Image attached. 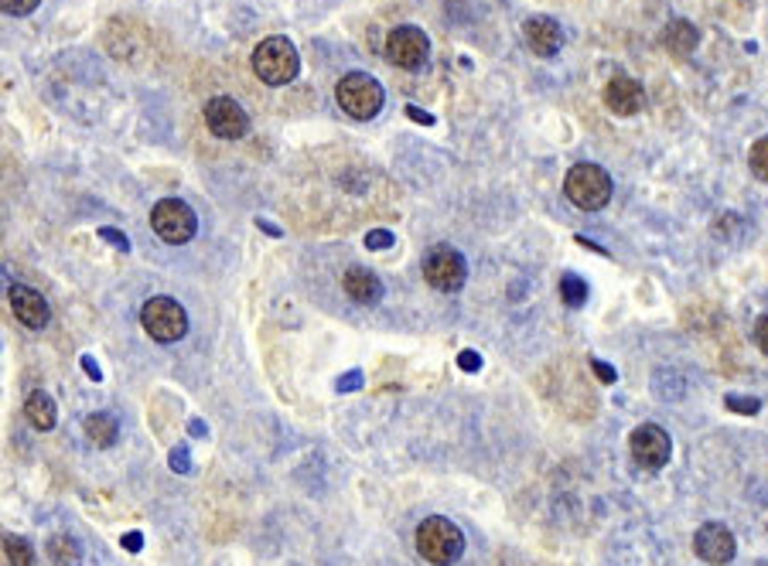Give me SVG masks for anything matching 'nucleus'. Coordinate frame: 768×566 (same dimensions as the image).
I'll use <instances>...</instances> for the list:
<instances>
[{"label": "nucleus", "mask_w": 768, "mask_h": 566, "mask_svg": "<svg viewBox=\"0 0 768 566\" xmlns=\"http://www.w3.org/2000/svg\"><path fill=\"white\" fill-rule=\"evenodd\" d=\"M417 553L430 563V566H455L465 553V536L461 530L444 515H430L417 525Z\"/></svg>", "instance_id": "obj_1"}, {"label": "nucleus", "mask_w": 768, "mask_h": 566, "mask_svg": "<svg viewBox=\"0 0 768 566\" xmlns=\"http://www.w3.org/2000/svg\"><path fill=\"white\" fill-rule=\"evenodd\" d=\"M298 69H301V59H298V49L288 42V38H263V42L257 45L253 52V72L263 78L267 86H288L298 78Z\"/></svg>", "instance_id": "obj_2"}, {"label": "nucleus", "mask_w": 768, "mask_h": 566, "mask_svg": "<svg viewBox=\"0 0 768 566\" xmlns=\"http://www.w3.org/2000/svg\"><path fill=\"white\" fill-rule=\"evenodd\" d=\"M563 191L581 212H598L612 201V178L598 165H574L568 181H563Z\"/></svg>", "instance_id": "obj_3"}, {"label": "nucleus", "mask_w": 768, "mask_h": 566, "mask_svg": "<svg viewBox=\"0 0 768 566\" xmlns=\"http://www.w3.org/2000/svg\"><path fill=\"white\" fill-rule=\"evenodd\" d=\"M335 99H339V106L352 116V119H373L380 109H383V103H386V93H383V86L376 83L373 75H366V72H349L342 83H339V90H335Z\"/></svg>", "instance_id": "obj_4"}, {"label": "nucleus", "mask_w": 768, "mask_h": 566, "mask_svg": "<svg viewBox=\"0 0 768 566\" xmlns=\"http://www.w3.org/2000/svg\"><path fill=\"white\" fill-rule=\"evenodd\" d=\"M141 325L144 332L160 342V345H172V342H181L185 332H188V314L178 301L172 297H151L141 311Z\"/></svg>", "instance_id": "obj_5"}, {"label": "nucleus", "mask_w": 768, "mask_h": 566, "mask_svg": "<svg viewBox=\"0 0 768 566\" xmlns=\"http://www.w3.org/2000/svg\"><path fill=\"white\" fill-rule=\"evenodd\" d=\"M151 229L157 232V239L172 242V247H185V242H191L198 232V219L185 201L165 198V201H157L154 212H151Z\"/></svg>", "instance_id": "obj_6"}, {"label": "nucleus", "mask_w": 768, "mask_h": 566, "mask_svg": "<svg viewBox=\"0 0 768 566\" xmlns=\"http://www.w3.org/2000/svg\"><path fill=\"white\" fill-rule=\"evenodd\" d=\"M424 280L430 283L434 291L455 294L465 287L468 280V263L455 247H430L424 253Z\"/></svg>", "instance_id": "obj_7"}, {"label": "nucleus", "mask_w": 768, "mask_h": 566, "mask_svg": "<svg viewBox=\"0 0 768 566\" xmlns=\"http://www.w3.org/2000/svg\"><path fill=\"white\" fill-rule=\"evenodd\" d=\"M383 52H386L390 65L403 69V72H417L427 62V55H430V42H427V34L421 28L403 24V28L390 31Z\"/></svg>", "instance_id": "obj_8"}, {"label": "nucleus", "mask_w": 768, "mask_h": 566, "mask_svg": "<svg viewBox=\"0 0 768 566\" xmlns=\"http://www.w3.org/2000/svg\"><path fill=\"white\" fill-rule=\"evenodd\" d=\"M629 451H632V461L645 471H660L666 468L670 454H673V440L663 427L656 423H642L632 430L629 437Z\"/></svg>", "instance_id": "obj_9"}, {"label": "nucleus", "mask_w": 768, "mask_h": 566, "mask_svg": "<svg viewBox=\"0 0 768 566\" xmlns=\"http://www.w3.org/2000/svg\"><path fill=\"white\" fill-rule=\"evenodd\" d=\"M206 127L219 140H239V137H247V130H250V116L236 99L216 96V99L206 103Z\"/></svg>", "instance_id": "obj_10"}, {"label": "nucleus", "mask_w": 768, "mask_h": 566, "mask_svg": "<svg viewBox=\"0 0 768 566\" xmlns=\"http://www.w3.org/2000/svg\"><path fill=\"white\" fill-rule=\"evenodd\" d=\"M694 549H697V556L704 563L724 566V563L735 559V536H731V530H727V525L707 522V525H700L697 536H694Z\"/></svg>", "instance_id": "obj_11"}, {"label": "nucleus", "mask_w": 768, "mask_h": 566, "mask_svg": "<svg viewBox=\"0 0 768 566\" xmlns=\"http://www.w3.org/2000/svg\"><path fill=\"white\" fill-rule=\"evenodd\" d=\"M8 297H11V311L18 314V321L24 328H45L49 325L52 311H49V301L38 291L24 287V283H11Z\"/></svg>", "instance_id": "obj_12"}, {"label": "nucleus", "mask_w": 768, "mask_h": 566, "mask_svg": "<svg viewBox=\"0 0 768 566\" xmlns=\"http://www.w3.org/2000/svg\"><path fill=\"white\" fill-rule=\"evenodd\" d=\"M604 106H609L615 116H635L645 106V93L635 78L629 75H615L609 86H604Z\"/></svg>", "instance_id": "obj_13"}, {"label": "nucleus", "mask_w": 768, "mask_h": 566, "mask_svg": "<svg viewBox=\"0 0 768 566\" xmlns=\"http://www.w3.org/2000/svg\"><path fill=\"white\" fill-rule=\"evenodd\" d=\"M522 38H527L530 52H537L540 59L557 55L563 45V31L553 18H530L527 24H522Z\"/></svg>", "instance_id": "obj_14"}, {"label": "nucleus", "mask_w": 768, "mask_h": 566, "mask_svg": "<svg viewBox=\"0 0 768 566\" xmlns=\"http://www.w3.org/2000/svg\"><path fill=\"white\" fill-rule=\"evenodd\" d=\"M342 287H345V294H349L355 304H376V301L383 297V283H380V276H376L373 270H366V266H352V270H345Z\"/></svg>", "instance_id": "obj_15"}, {"label": "nucleus", "mask_w": 768, "mask_h": 566, "mask_svg": "<svg viewBox=\"0 0 768 566\" xmlns=\"http://www.w3.org/2000/svg\"><path fill=\"white\" fill-rule=\"evenodd\" d=\"M663 45L670 55L676 59H686V55H694L697 45H700V34L691 21H670L666 31H663Z\"/></svg>", "instance_id": "obj_16"}, {"label": "nucleus", "mask_w": 768, "mask_h": 566, "mask_svg": "<svg viewBox=\"0 0 768 566\" xmlns=\"http://www.w3.org/2000/svg\"><path fill=\"white\" fill-rule=\"evenodd\" d=\"M24 417H28V423H31L34 430H52L55 420H59V407H55V399H52L49 392L34 389V392H28V399H24Z\"/></svg>", "instance_id": "obj_17"}, {"label": "nucleus", "mask_w": 768, "mask_h": 566, "mask_svg": "<svg viewBox=\"0 0 768 566\" xmlns=\"http://www.w3.org/2000/svg\"><path fill=\"white\" fill-rule=\"evenodd\" d=\"M116 433H120V427H116V420H113L110 413H93V417L86 420V437L96 443V448H113Z\"/></svg>", "instance_id": "obj_18"}, {"label": "nucleus", "mask_w": 768, "mask_h": 566, "mask_svg": "<svg viewBox=\"0 0 768 566\" xmlns=\"http://www.w3.org/2000/svg\"><path fill=\"white\" fill-rule=\"evenodd\" d=\"M49 556H52L55 566H79L83 549H79V543L72 536H52L49 539Z\"/></svg>", "instance_id": "obj_19"}, {"label": "nucleus", "mask_w": 768, "mask_h": 566, "mask_svg": "<svg viewBox=\"0 0 768 566\" xmlns=\"http://www.w3.org/2000/svg\"><path fill=\"white\" fill-rule=\"evenodd\" d=\"M560 297H563V304H568V307H581L588 301V283L581 276L568 273V276L560 280Z\"/></svg>", "instance_id": "obj_20"}, {"label": "nucleus", "mask_w": 768, "mask_h": 566, "mask_svg": "<svg viewBox=\"0 0 768 566\" xmlns=\"http://www.w3.org/2000/svg\"><path fill=\"white\" fill-rule=\"evenodd\" d=\"M4 553L11 566H34V549L21 536H4Z\"/></svg>", "instance_id": "obj_21"}, {"label": "nucleus", "mask_w": 768, "mask_h": 566, "mask_svg": "<svg viewBox=\"0 0 768 566\" xmlns=\"http://www.w3.org/2000/svg\"><path fill=\"white\" fill-rule=\"evenodd\" d=\"M748 168H751V175H755L758 181L768 185V137L755 140V147H751V154H748Z\"/></svg>", "instance_id": "obj_22"}, {"label": "nucleus", "mask_w": 768, "mask_h": 566, "mask_svg": "<svg viewBox=\"0 0 768 566\" xmlns=\"http://www.w3.org/2000/svg\"><path fill=\"white\" fill-rule=\"evenodd\" d=\"M38 4H42V0H0V8H4V14H11V18H24Z\"/></svg>", "instance_id": "obj_23"}, {"label": "nucleus", "mask_w": 768, "mask_h": 566, "mask_svg": "<svg viewBox=\"0 0 768 566\" xmlns=\"http://www.w3.org/2000/svg\"><path fill=\"white\" fill-rule=\"evenodd\" d=\"M755 345L768 355V314L758 317V325H755Z\"/></svg>", "instance_id": "obj_24"}, {"label": "nucleus", "mask_w": 768, "mask_h": 566, "mask_svg": "<svg viewBox=\"0 0 768 566\" xmlns=\"http://www.w3.org/2000/svg\"><path fill=\"white\" fill-rule=\"evenodd\" d=\"M172 468H175L178 474H188V471H191V464H188V448H175V454H172Z\"/></svg>", "instance_id": "obj_25"}, {"label": "nucleus", "mask_w": 768, "mask_h": 566, "mask_svg": "<svg viewBox=\"0 0 768 566\" xmlns=\"http://www.w3.org/2000/svg\"><path fill=\"white\" fill-rule=\"evenodd\" d=\"M366 247H370V250H386V247H393V235H390V232H370Z\"/></svg>", "instance_id": "obj_26"}, {"label": "nucleus", "mask_w": 768, "mask_h": 566, "mask_svg": "<svg viewBox=\"0 0 768 566\" xmlns=\"http://www.w3.org/2000/svg\"><path fill=\"white\" fill-rule=\"evenodd\" d=\"M478 366H481V358L475 352H461V369L465 373H478Z\"/></svg>", "instance_id": "obj_27"}, {"label": "nucleus", "mask_w": 768, "mask_h": 566, "mask_svg": "<svg viewBox=\"0 0 768 566\" xmlns=\"http://www.w3.org/2000/svg\"><path fill=\"white\" fill-rule=\"evenodd\" d=\"M355 386H362V373H349V376L339 379V392H349V389H355Z\"/></svg>", "instance_id": "obj_28"}, {"label": "nucleus", "mask_w": 768, "mask_h": 566, "mask_svg": "<svg viewBox=\"0 0 768 566\" xmlns=\"http://www.w3.org/2000/svg\"><path fill=\"white\" fill-rule=\"evenodd\" d=\"M103 239H110V242H116V247H120V250H124V253L131 250V242H127L124 235H120V232H113V229H103Z\"/></svg>", "instance_id": "obj_29"}, {"label": "nucleus", "mask_w": 768, "mask_h": 566, "mask_svg": "<svg viewBox=\"0 0 768 566\" xmlns=\"http://www.w3.org/2000/svg\"><path fill=\"white\" fill-rule=\"evenodd\" d=\"M727 407H731V410H748V413H755V410H758V402H755V399H748V402H741V399H727Z\"/></svg>", "instance_id": "obj_30"}, {"label": "nucleus", "mask_w": 768, "mask_h": 566, "mask_svg": "<svg viewBox=\"0 0 768 566\" xmlns=\"http://www.w3.org/2000/svg\"><path fill=\"white\" fill-rule=\"evenodd\" d=\"M594 366H598V376H601L604 382H615V369H609L604 361H594Z\"/></svg>", "instance_id": "obj_31"}, {"label": "nucleus", "mask_w": 768, "mask_h": 566, "mask_svg": "<svg viewBox=\"0 0 768 566\" xmlns=\"http://www.w3.org/2000/svg\"><path fill=\"white\" fill-rule=\"evenodd\" d=\"M124 546H127V549H131V553H137V549H141V546H144V539H141V536H137V533H131V536H124Z\"/></svg>", "instance_id": "obj_32"}, {"label": "nucleus", "mask_w": 768, "mask_h": 566, "mask_svg": "<svg viewBox=\"0 0 768 566\" xmlns=\"http://www.w3.org/2000/svg\"><path fill=\"white\" fill-rule=\"evenodd\" d=\"M83 369H86L93 379H100V369H96V361H93V358H83Z\"/></svg>", "instance_id": "obj_33"}]
</instances>
